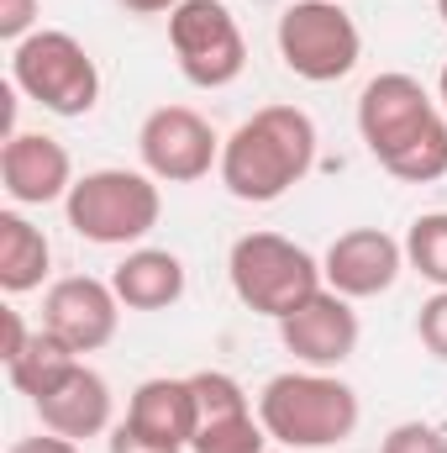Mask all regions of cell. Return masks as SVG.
I'll use <instances>...</instances> for the list:
<instances>
[{
  "label": "cell",
  "mask_w": 447,
  "mask_h": 453,
  "mask_svg": "<svg viewBox=\"0 0 447 453\" xmlns=\"http://www.w3.org/2000/svg\"><path fill=\"white\" fill-rule=\"evenodd\" d=\"M27 338H32V327L21 322V311H16V306H0V358L11 364V358L27 348Z\"/></svg>",
  "instance_id": "25"
},
{
  "label": "cell",
  "mask_w": 447,
  "mask_h": 453,
  "mask_svg": "<svg viewBox=\"0 0 447 453\" xmlns=\"http://www.w3.org/2000/svg\"><path fill=\"white\" fill-rule=\"evenodd\" d=\"M169 48L195 90H226L247 69V42L226 0H179L169 11Z\"/></svg>",
  "instance_id": "8"
},
{
  "label": "cell",
  "mask_w": 447,
  "mask_h": 453,
  "mask_svg": "<svg viewBox=\"0 0 447 453\" xmlns=\"http://www.w3.org/2000/svg\"><path fill=\"white\" fill-rule=\"evenodd\" d=\"M11 85L16 96H27L32 106L64 121L90 116L101 101V69L90 48L64 27H37L27 42L11 48Z\"/></svg>",
  "instance_id": "6"
},
{
  "label": "cell",
  "mask_w": 447,
  "mask_h": 453,
  "mask_svg": "<svg viewBox=\"0 0 447 453\" xmlns=\"http://www.w3.org/2000/svg\"><path fill=\"white\" fill-rule=\"evenodd\" d=\"M222 142L216 127L195 106H158L137 127V158L158 185H195L211 169H222Z\"/></svg>",
  "instance_id": "9"
},
{
  "label": "cell",
  "mask_w": 447,
  "mask_h": 453,
  "mask_svg": "<svg viewBox=\"0 0 447 453\" xmlns=\"http://www.w3.org/2000/svg\"><path fill=\"white\" fill-rule=\"evenodd\" d=\"M106 453H185V449H174V443H158V438L137 433V427L121 417L111 433H106Z\"/></svg>",
  "instance_id": "24"
},
{
  "label": "cell",
  "mask_w": 447,
  "mask_h": 453,
  "mask_svg": "<svg viewBox=\"0 0 447 453\" xmlns=\"http://www.w3.org/2000/svg\"><path fill=\"white\" fill-rule=\"evenodd\" d=\"M279 58L306 85H337L363 58V32L342 0H290L274 27Z\"/></svg>",
  "instance_id": "7"
},
{
  "label": "cell",
  "mask_w": 447,
  "mask_h": 453,
  "mask_svg": "<svg viewBox=\"0 0 447 453\" xmlns=\"http://www.w3.org/2000/svg\"><path fill=\"white\" fill-rule=\"evenodd\" d=\"M358 311L337 290H316L300 311L279 322V342L284 353H295L300 369H342L358 353Z\"/></svg>",
  "instance_id": "12"
},
{
  "label": "cell",
  "mask_w": 447,
  "mask_h": 453,
  "mask_svg": "<svg viewBox=\"0 0 447 453\" xmlns=\"http://www.w3.org/2000/svg\"><path fill=\"white\" fill-rule=\"evenodd\" d=\"M37 16H42V0H0V37L16 48L37 32Z\"/></svg>",
  "instance_id": "23"
},
{
  "label": "cell",
  "mask_w": 447,
  "mask_h": 453,
  "mask_svg": "<svg viewBox=\"0 0 447 453\" xmlns=\"http://www.w3.org/2000/svg\"><path fill=\"white\" fill-rule=\"evenodd\" d=\"M379 453H447V433L432 422H400L384 433Z\"/></svg>",
  "instance_id": "21"
},
{
  "label": "cell",
  "mask_w": 447,
  "mask_h": 453,
  "mask_svg": "<svg viewBox=\"0 0 447 453\" xmlns=\"http://www.w3.org/2000/svg\"><path fill=\"white\" fill-rule=\"evenodd\" d=\"M121 5H126L132 16H169L179 0H121Z\"/></svg>",
  "instance_id": "27"
},
{
  "label": "cell",
  "mask_w": 447,
  "mask_h": 453,
  "mask_svg": "<svg viewBox=\"0 0 447 453\" xmlns=\"http://www.w3.org/2000/svg\"><path fill=\"white\" fill-rule=\"evenodd\" d=\"M64 217L95 248H142L163 217V196L148 169H90L74 180Z\"/></svg>",
  "instance_id": "5"
},
{
  "label": "cell",
  "mask_w": 447,
  "mask_h": 453,
  "mask_svg": "<svg viewBox=\"0 0 447 453\" xmlns=\"http://www.w3.org/2000/svg\"><path fill=\"white\" fill-rule=\"evenodd\" d=\"M437 16H443V21H447V0H437Z\"/></svg>",
  "instance_id": "29"
},
{
  "label": "cell",
  "mask_w": 447,
  "mask_h": 453,
  "mask_svg": "<svg viewBox=\"0 0 447 453\" xmlns=\"http://www.w3.org/2000/svg\"><path fill=\"white\" fill-rule=\"evenodd\" d=\"M111 290L126 311H169L185 301V258L169 248H126L111 269Z\"/></svg>",
  "instance_id": "16"
},
{
  "label": "cell",
  "mask_w": 447,
  "mask_h": 453,
  "mask_svg": "<svg viewBox=\"0 0 447 453\" xmlns=\"http://www.w3.org/2000/svg\"><path fill=\"white\" fill-rule=\"evenodd\" d=\"M358 390L337 380L332 369H284L258 390V422L263 433L290 453L332 449L358 433Z\"/></svg>",
  "instance_id": "3"
},
{
  "label": "cell",
  "mask_w": 447,
  "mask_h": 453,
  "mask_svg": "<svg viewBox=\"0 0 447 453\" xmlns=\"http://www.w3.org/2000/svg\"><path fill=\"white\" fill-rule=\"evenodd\" d=\"M405 269H416L432 290H447V211H427L405 232Z\"/></svg>",
  "instance_id": "19"
},
{
  "label": "cell",
  "mask_w": 447,
  "mask_h": 453,
  "mask_svg": "<svg viewBox=\"0 0 447 453\" xmlns=\"http://www.w3.org/2000/svg\"><path fill=\"white\" fill-rule=\"evenodd\" d=\"M42 327L53 338H64L80 358L85 353H101L121 327V301H116L111 280H95V274H64L48 285L42 296Z\"/></svg>",
  "instance_id": "11"
},
{
  "label": "cell",
  "mask_w": 447,
  "mask_h": 453,
  "mask_svg": "<svg viewBox=\"0 0 447 453\" xmlns=\"http://www.w3.org/2000/svg\"><path fill=\"white\" fill-rule=\"evenodd\" d=\"M269 443L274 438L263 433L258 411H237V417H222V422H201L190 453H269Z\"/></svg>",
  "instance_id": "20"
},
{
  "label": "cell",
  "mask_w": 447,
  "mask_h": 453,
  "mask_svg": "<svg viewBox=\"0 0 447 453\" xmlns=\"http://www.w3.org/2000/svg\"><path fill=\"white\" fill-rule=\"evenodd\" d=\"M37 406V422L48 427V433H58V438H74V443H85V438H101V433H111V385H106V374L101 369H90L85 358L42 395V401H32Z\"/></svg>",
  "instance_id": "14"
},
{
  "label": "cell",
  "mask_w": 447,
  "mask_h": 453,
  "mask_svg": "<svg viewBox=\"0 0 447 453\" xmlns=\"http://www.w3.org/2000/svg\"><path fill=\"white\" fill-rule=\"evenodd\" d=\"M226 280H231V296L269 322H284L316 290H327L322 258L290 242L284 232H242L226 253Z\"/></svg>",
  "instance_id": "4"
},
{
  "label": "cell",
  "mask_w": 447,
  "mask_h": 453,
  "mask_svg": "<svg viewBox=\"0 0 447 453\" xmlns=\"http://www.w3.org/2000/svg\"><path fill=\"white\" fill-rule=\"evenodd\" d=\"M358 137L368 158L400 185H432L447 174V111L416 74H374L358 96Z\"/></svg>",
  "instance_id": "1"
},
{
  "label": "cell",
  "mask_w": 447,
  "mask_h": 453,
  "mask_svg": "<svg viewBox=\"0 0 447 453\" xmlns=\"http://www.w3.org/2000/svg\"><path fill=\"white\" fill-rule=\"evenodd\" d=\"M316 121L300 106H258L222 142V185L242 206H274L284 201L311 169H316Z\"/></svg>",
  "instance_id": "2"
},
{
  "label": "cell",
  "mask_w": 447,
  "mask_h": 453,
  "mask_svg": "<svg viewBox=\"0 0 447 453\" xmlns=\"http://www.w3.org/2000/svg\"><path fill=\"white\" fill-rule=\"evenodd\" d=\"M74 364H80V353H74L69 342L53 338L48 327H37V333L27 338V348L5 364V374H11V385H16L27 401H42V395H48V390L74 369Z\"/></svg>",
  "instance_id": "18"
},
{
  "label": "cell",
  "mask_w": 447,
  "mask_h": 453,
  "mask_svg": "<svg viewBox=\"0 0 447 453\" xmlns=\"http://www.w3.org/2000/svg\"><path fill=\"white\" fill-rule=\"evenodd\" d=\"M5 453H85V449H80L74 438H58V433H48V427H42L37 438H16Z\"/></svg>",
  "instance_id": "26"
},
{
  "label": "cell",
  "mask_w": 447,
  "mask_h": 453,
  "mask_svg": "<svg viewBox=\"0 0 447 453\" xmlns=\"http://www.w3.org/2000/svg\"><path fill=\"white\" fill-rule=\"evenodd\" d=\"M126 422L158 443H174V449H190L195 443V427H201V411H195V385L190 374L174 380V374H153L132 390L126 401Z\"/></svg>",
  "instance_id": "15"
},
{
  "label": "cell",
  "mask_w": 447,
  "mask_h": 453,
  "mask_svg": "<svg viewBox=\"0 0 447 453\" xmlns=\"http://www.w3.org/2000/svg\"><path fill=\"white\" fill-rule=\"evenodd\" d=\"M53 269V242L42 226H32L16 206L0 211V290L5 296H27V290H42Z\"/></svg>",
  "instance_id": "17"
},
{
  "label": "cell",
  "mask_w": 447,
  "mask_h": 453,
  "mask_svg": "<svg viewBox=\"0 0 447 453\" xmlns=\"http://www.w3.org/2000/svg\"><path fill=\"white\" fill-rule=\"evenodd\" d=\"M0 185L11 206H53L74 190V158L48 132H11L0 142Z\"/></svg>",
  "instance_id": "13"
},
{
  "label": "cell",
  "mask_w": 447,
  "mask_h": 453,
  "mask_svg": "<svg viewBox=\"0 0 447 453\" xmlns=\"http://www.w3.org/2000/svg\"><path fill=\"white\" fill-rule=\"evenodd\" d=\"M322 274H327V290L347 301L384 296L405 274V237H390L384 226H347L322 253Z\"/></svg>",
  "instance_id": "10"
},
{
  "label": "cell",
  "mask_w": 447,
  "mask_h": 453,
  "mask_svg": "<svg viewBox=\"0 0 447 453\" xmlns=\"http://www.w3.org/2000/svg\"><path fill=\"white\" fill-rule=\"evenodd\" d=\"M416 338H421V348H427L432 358H443L447 364V290H432V301L421 306V317H416Z\"/></svg>",
  "instance_id": "22"
},
{
  "label": "cell",
  "mask_w": 447,
  "mask_h": 453,
  "mask_svg": "<svg viewBox=\"0 0 447 453\" xmlns=\"http://www.w3.org/2000/svg\"><path fill=\"white\" fill-rule=\"evenodd\" d=\"M437 101H443V111H447V64H443V74H437Z\"/></svg>",
  "instance_id": "28"
}]
</instances>
